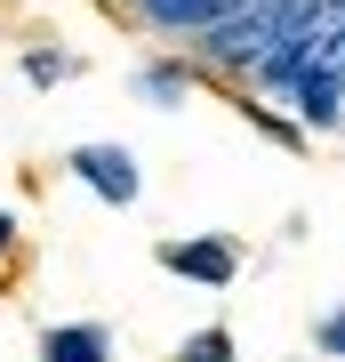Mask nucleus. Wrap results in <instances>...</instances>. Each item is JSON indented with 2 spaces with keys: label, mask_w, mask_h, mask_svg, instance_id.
I'll return each instance as SVG.
<instances>
[{
  "label": "nucleus",
  "mask_w": 345,
  "mask_h": 362,
  "mask_svg": "<svg viewBox=\"0 0 345 362\" xmlns=\"http://www.w3.org/2000/svg\"><path fill=\"white\" fill-rule=\"evenodd\" d=\"M161 266H169V274H185V282H201V290H225V282H233V266H241V250L209 233V242H169V250H161Z\"/></svg>",
  "instance_id": "1"
},
{
  "label": "nucleus",
  "mask_w": 345,
  "mask_h": 362,
  "mask_svg": "<svg viewBox=\"0 0 345 362\" xmlns=\"http://www.w3.org/2000/svg\"><path fill=\"white\" fill-rule=\"evenodd\" d=\"M241 8H257V0H145V16L153 25H177V33H217Z\"/></svg>",
  "instance_id": "2"
},
{
  "label": "nucleus",
  "mask_w": 345,
  "mask_h": 362,
  "mask_svg": "<svg viewBox=\"0 0 345 362\" xmlns=\"http://www.w3.org/2000/svg\"><path fill=\"white\" fill-rule=\"evenodd\" d=\"M73 169H80V177L97 185L104 202H137V161H128L121 145H89V153H80Z\"/></svg>",
  "instance_id": "3"
},
{
  "label": "nucleus",
  "mask_w": 345,
  "mask_h": 362,
  "mask_svg": "<svg viewBox=\"0 0 345 362\" xmlns=\"http://www.w3.org/2000/svg\"><path fill=\"white\" fill-rule=\"evenodd\" d=\"M289 89H297V113H305L313 129H329V121H345V81H337V73L305 65V73L289 81Z\"/></svg>",
  "instance_id": "4"
},
{
  "label": "nucleus",
  "mask_w": 345,
  "mask_h": 362,
  "mask_svg": "<svg viewBox=\"0 0 345 362\" xmlns=\"http://www.w3.org/2000/svg\"><path fill=\"white\" fill-rule=\"evenodd\" d=\"M49 362H113V354H104V330L73 322V330H49Z\"/></svg>",
  "instance_id": "5"
},
{
  "label": "nucleus",
  "mask_w": 345,
  "mask_h": 362,
  "mask_svg": "<svg viewBox=\"0 0 345 362\" xmlns=\"http://www.w3.org/2000/svg\"><path fill=\"white\" fill-rule=\"evenodd\" d=\"M177 362H233V338H225V330H201V338H193Z\"/></svg>",
  "instance_id": "6"
},
{
  "label": "nucleus",
  "mask_w": 345,
  "mask_h": 362,
  "mask_svg": "<svg viewBox=\"0 0 345 362\" xmlns=\"http://www.w3.org/2000/svg\"><path fill=\"white\" fill-rule=\"evenodd\" d=\"M321 354H345V306L329 314V322H321Z\"/></svg>",
  "instance_id": "7"
},
{
  "label": "nucleus",
  "mask_w": 345,
  "mask_h": 362,
  "mask_svg": "<svg viewBox=\"0 0 345 362\" xmlns=\"http://www.w3.org/2000/svg\"><path fill=\"white\" fill-rule=\"evenodd\" d=\"M0 250H8V218H0Z\"/></svg>",
  "instance_id": "8"
}]
</instances>
